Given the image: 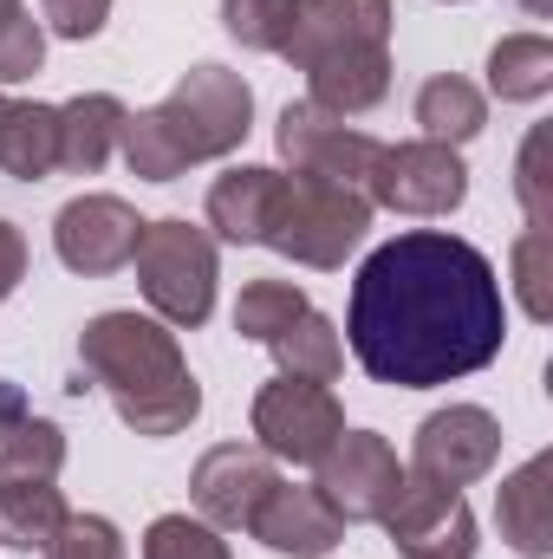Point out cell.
<instances>
[{
  "mask_svg": "<svg viewBox=\"0 0 553 559\" xmlns=\"http://www.w3.org/2000/svg\"><path fill=\"white\" fill-rule=\"evenodd\" d=\"M345 345L372 384L436 391L475 378L508 345V306L489 254L443 228H411L372 248L352 280Z\"/></svg>",
  "mask_w": 553,
  "mask_h": 559,
  "instance_id": "cell-1",
  "label": "cell"
},
{
  "mask_svg": "<svg viewBox=\"0 0 553 559\" xmlns=\"http://www.w3.org/2000/svg\"><path fill=\"white\" fill-rule=\"evenodd\" d=\"M79 358L105 384V397L118 404V417L131 423L138 436H150V442L183 436L189 423L202 417V384L189 378L183 345H176V332L163 319L98 312L79 332Z\"/></svg>",
  "mask_w": 553,
  "mask_h": 559,
  "instance_id": "cell-2",
  "label": "cell"
},
{
  "mask_svg": "<svg viewBox=\"0 0 553 559\" xmlns=\"http://www.w3.org/2000/svg\"><path fill=\"white\" fill-rule=\"evenodd\" d=\"M248 124H255L248 79L228 72V66H196L163 105L125 118L118 150H125L131 176H143V182H176L189 163H215V156L242 150Z\"/></svg>",
  "mask_w": 553,
  "mask_h": 559,
  "instance_id": "cell-3",
  "label": "cell"
},
{
  "mask_svg": "<svg viewBox=\"0 0 553 559\" xmlns=\"http://www.w3.org/2000/svg\"><path fill=\"white\" fill-rule=\"evenodd\" d=\"M365 228H372V195L339 189V182H313V176H280L261 248H274V254L299 261V267L332 274L365 241Z\"/></svg>",
  "mask_w": 553,
  "mask_h": 559,
  "instance_id": "cell-4",
  "label": "cell"
},
{
  "mask_svg": "<svg viewBox=\"0 0 553 559\" xmlns=\"http://www.w3.org/2000/svg\"><path fill=\"white\" fill-rule=\"evenodd\" d=\"M138 286L163 312V325H202L215 312V241L196 222H143L138 235Z\"/></svg>",
  "mask_w": 553,
  "mask_h": 559,
  "instance_id": "cell-5",
  "label": "cell"
},
{
  "mask_svg": "<svg viewBox=\"0 0 553 559\" xmlns=\"http://www.w3.org/2000/svg\"><path fill=\"white\" fill-rule=\"evenodd\" d=\"M280 156L293 163V176H313V182H339V189H372V169L385 156V143L352 131L345 118L319 111V105H286L280 111Z\"/></svg>",
  "mask_w": 553,
  "mask_h": 559,
  "instance_id": "cell-6",
  "label": "cell"
},
{
  "mask_svg": "<svg viewBox=\"0 0 553 559\" xmlns=\"http://www.w3.org/2000/svg\"><path fill=\"white\" fill-rule=\"evenodd\" d=\"M313 468H319L313 488L332 501L339 521H385V508H391L398 488H404V462H398V449H391L385 436H372V429H345Z\"/></svg>",
  "mask_w": 553,
  "mask_h": 559,
  "instance_id": "cell-7",
  "label": "cell"
},
{
  "mask_svg": "<svg viewBox=\"0 0 553 559\" xmlns=\"http://www.w3.org/2000/svg\"><path fill=\"white\" fill-rule=\"evenodd\" d=\"M255 436L274 462H319L339 436H345V411L326 384L306 378H274L255 397Z\"/></svg>",
  "mask_w": 553,
  "mask_h": 559,
  "instance_id": "cell-8",
  "label": "cell"
},
{
  "mask_svg": "<svg viewBox=\"0 0 553 559\" xmlns=\"http://www.w3.org/2000/svg\"><path fill=\"white\" fill-rule=\"evenodd\" d=\"M365 195L385 202V209H398V215H449L469 195V169H462V156L449 143H430V138L385 143Z\"/></svg>",
  "mask_w": 553,
  "mask_h": 559,
  "instance_id": "cell-9",
  "label": "cell"
},
{
  "mask_svg": "<svg viewBox=\"0 0 553 559\" xmlns=\"http://www.w3.org/2000/svg\"><path fill=\"white\" fill-rule=\"evenodd\" d=\"M495 455H502V423L482 404H449V411L416 423L411 475L436 481V488H469V481H482L495 468Z\"/></svg>",
  "mask_w": 553,
  "mask_h": 559,
  "instance_id": "cell-10",
  "label": "cell"
},
{
  "mask_svg": "<svg viewBox=\"0 0 553 559\" xmlns=\"http://www.w3.org/2000/svg\"><path fill=\"white\" fill-rule=\"evenodd\" d=\"M274 481H280V468L261 442H222V449H209L196 462L189 501H196V514L215 534H235V527H248L261 514V501L274 495Z\"/></svg>",
  "mask_w": 553,
  "mask_h": 559,
  "instance_id": "cell-11",
  "label": "cell"
},
{
  "mask_svg": "<svg viewBox=\"0 0 553 559\" xmlns=\"http://www.w3.org/2000/svg\"><path fill=\"white\" fill-rule=\"evenodd\" d=\"M385 534L404 559H475V514L456 488L404 475L398 501L385 508Z\"/></svg>",
  "mask_w": 553,
  "mask_h": 559,
  "instance_id": "cell-12",
  "label": "cell"
},
{
  "mask_svg": "<svg viewBox=\"0 0 553 559\" xmlns=\"http://www.w3.org/2000/svg\"><path fill=\"white\" fill-rule=\"evenodd\" d=\"M138 209L131 202H118V195H72L59 215H52V248H59V261L72 267V274H118V267H131V254H138Z\"/></svg>",
  "mask_w": 553,
  "mask_h": 559,
  "instance_id": "cell-13",
  "label": "cell"
},
{
  "mask_svg": "<svg viewBox=\"0 0 553 559\" xmlns=\"http://www.w3.org/2000/svg\"><path fill=\"white\" fill-rule=\"evenodd\" d=\"M378 46H391V0H299L280 59H293L306 72L319 59L378 52Z\"/></svg>",
  "mask_w": 553,
  "mask_h": 559,
  "instance_id": "cell-14",
  "label": "cell"
},
{
  "mask_svg": "<svg viewBox=\"0 0 553 559\" xmlns=\"http://www.w3.org/2000/svg\"><path fill=\"white\" fill-rule=\"evenodd\" d=\"M248 534L268 547V554L286 559H319L345 540V521L332 514V501L319 488H293V481H274V495L261 501V514L248 521Z\"/></svg>",
  "mask_w": 553,
  "mask_h": 559,
  "instance_id": "cell-15",
  "label": "cell"
},
{
  "mask_svg": "<svg viewBox=\"0 0 553 559\" xmlns=\"http://www.w3.org/2000/svg\"><path fill=\"white\" fill-rule=\"evenodd\" d=\"M495 521H502V540L521 559H548L553 554V455H528L502 495H495Z\"/></svg>",
  "mask_w": 553,
  "mask_h": 559,
  "instance_id": "cell-16",
  "label": "cell"
},
{
  "mask_svg": "<svg viewBox=\"0 0 553 559\" xmlns=\"http://www.w3.org/2000/svg\"><path fill=\"white\" fill-rule=\"evenodd\" d=\"M306 105H319V111H332V118H365V111H378L385 105V92H391V46H378V52H339V59H319V66H306Z\"/></svg>",
  "mask_w": 553,
  "mask_h": 559,
  "instance_id": "cell-17",
  "label": "cell"
},
{
  "mask_svg": "<svg viewBox=\"0 0 553 559\" xmlns=\"http://www.w3.org/2000/svg\"><path fill=\"white\" fill-rule=\"evenodd\" d=\"M66 468V436L52 417H33L13 384H0V481H52Z\"/></svg>",
  "mask_w": 553,
  "mask_h": 559,
  "instance_id": "cell-18",
  "label": "cell"
},
{
  "mask_svg": "<svg viewBox=\"0 0 553 559\" xmlns=\"http://www.w3.org/2000/svg\"><path fill=\"white\" fill-rule=\"evenodd\" d=\"M125 118H131V111H125L111 92H85V98L59 105V169L98 176V169L111 163L118 138H125Z\"/></svg>",
  "mask_w": 553,
  "mask_h": 559,
  "instance_id": "cell-19",
  "label": "cell"
},
{
  "mask_svg": "<svg viewBox=\"0 0 553 559\" xmlns=\"http://www.w3.org/2000/svg\"><path fill=\"white\" fill-rule=\"evenodd\" d=\"M274 189H280V169H261V163H242V169L215 176V189H209V228L222 241H235V248H261Z\"/></svg>",
  "mask_w": 553,
  "mask_h": 559,
  "instance_id": "cell-20",
  "label": "cell"
},
{
  "mask_svg": "<svg viewBox=\"0 0 553 559\" xmlns=\"http://www.w3.org/2000/svg\"><path fill=\"white\" fill-rule=\"evenodd\" d=\"M59 169V111L52 105H13L0 92V176L46 182Z\"/></svg>",
  "mask_w": 553,
  "mask_h": 559,
  "instance_id": "cell-21",
  "label": "cell"
},
{
  "mask_svg": "<svg viewBox=\"0 0 553 559\" xmlns=\"http://www.w3.org/2000/svg\"><path fill=\"white\" fill-rule=\"evenodd\" d=\"M66 527V495L52 481H0V547L46 554Z\"/></svg>",
  "mask_w": 553,
  "mask_h": 559,
  "instance_id": "cell-22",
  "label": "cell"
},
{
  "mask_svg": "<svg viewBox=\"0 0 553 559\" xmlns=\"http://www.w3.org/2000/svg\"><path fill=\"white\" fill-rule=\"evenodd\" d=\"M268 352L280 358V378H306V384H332L339 371H345V338H339V325L326 319V312H299L286 332L268 338Z\"/></svg>",
  "mask_w": 553,
  "mask_h": 559,
  "instance_id": "cell-23",
  "label": "cell"
},
{
  "mask_svg": "<svg viewBox=\"0 0 553 559\" xmlns=\"http://www.w3.org/2000/svg\"><path fill=\"white\" fill-rule=\"evenodd\" d=\"M416 124H423V138L430 143H469L482 138V124H489V98L469 85V79H456V72H443V79H430L423 92H416Z\"/></svg>",
  "mask_w": 553,
  "mask_h": 559,
  "instance_id": "cell-24",
  "label": "cell"
},
{
  "mask_svg": "<svg viewBox=\"0 0 553 559\" xmlns=\"http://www.w3.org/2000/svg\"><path fill=\"white\" fill-rule=\"evenodd\" d=\"M489 92L502 105H534L553 92V39L541 33H508L489 52Z\"/></svg>",
  "mask_w": 553,
  "mask_h": 559,
  "instance_id": "cell-25",
  "label": "cell"
},
{
  "mask_svg": "<svg viewBox=\"0 0 553 559\" xmlns=\"http://www.w3.org/2000/svg\"><path fill=\"white\" fill-rule=\"evenodd\" d=\"M299 312H306V293H299L293 280H248L242 299H235V332L255 338V345H268V338L286 332Z\"/></svg>",
  "mask_w": 553,
  "mask_h": 559,
  "instance_id": "cell-26",
  "label": "cell"
},
{
  "mask_svg": "<svg viewBox=\"0 0 553 559\" xmlns=\"http://www.w3.org/2000/svg\"><path fill=\"white\" fill-rule=\"evenodd\" d=\"M143 559H228V540H222L209 521L156 514V521H150V534H143Z\"/></svg>",
  "mask_w": 553,
  "mask_h": 559,
  "instance_id": "cell-27",
  "label": "cell"
},
{
  "mask_svg": "<svg viewBox=\"0 0 553 559\" xmlns=\"http://www.w3.org/2000/svg\"><path fill=\"white\" fill-rule=\"evenodd\" d=\"M293 7H299V0H222V20H228V33H235L242 46L280 52L286 33H293Z\"/></svg>",
  "mask_w": 553,
  "mask_h": 559,
  "instance_id": "cell-28",
  "label": "cell"
},
{
  "mask_svg": "<svg viewBox=\"0 0 553 559\" xmlns=\"http://www.w3.org/2000/svg\"><path fill=\"white\" fill-rule=\"evenodd\" d=\"M46 559H125V540L105 514H66V527L52 534Z\"/></svg>",
  "mask_w": 553,
  "mask_h": 559,
  "instance_id": "cell-29",
  "label": "cell"
},
{
  "mask_svg": "<svg viewBox=\"0 0 553 559\" xmlns=\"http://www.w3.org/2000/svg\"><path fill=\"white\" fill-rule=\"evenodd\" d=\"M46 66V26L33 13H20L7 33H0V85H20Z\"/></svg>",
  "mask_w": 553,
  "mask_h": 559,
  "instance_id": "cell-30",
  "label": "cell"
},
{
  "mask_svg": "<svg viewBox=\"0 0 553 559\" xmlns=\"http://www.w3.org/2000/svg\"><path fill=\"white\" fill-rule=\"evenodd\" d=\"M515 286H521V306L528 319H548L553 299H548V228H528L515 241Z\"/></svg>",
  "mask_w": 553,
  "mask_h": 559,
  "instance_id": "cell-31",
  "label": "cell"
},
{
  "mask_svg": "<svg viewBox=\"0 0 553 559\" xmlns=\"http://www.w3.org/2000/svg\"><path fill=\"white\" fill-rule=\"evenodd\" d=\"M39 13L59 39H98L111 20V0H39Z\"/></svg>",
  "mask_w": 553,
  "mask_h": 559,
  "instance_id": "cell-32",
  "label": "cell"
},
{
  "mask_svg": "<svg viewBox=\"0 0 553 559\" xmlns=\"http://www.w3.org/2000/svg\"><path fill=\"white\" fill-rule=\"evenodd\" d=\"M521 209H528V228H548V131L521 143Z\"/></svg>",
  "mask_w": 553,
  "mask_h": 559,
  "instance_id": "cell-33",
  "label": "cell"
},
{
  "mask_svg": "<svg viewBox=\"0 0 553 559\" xmlns=\"http://www.w3.org/2000/svg\"><path fill=\"white\" fill-rule=\"evenodd\" d=\"M26 280V235L13 222H0V306L13 299V286Z\"/></svg>",
  "mask_w": 553,
  "mask_h": 559,
  "instance_id": "cell-34",
  "label": "cell"
},
{
  "mask_svg": "<svg viewBox=\"0 0 553 559\" xmlns=\"http://www.w3.org/2000/svg\"><path fill=\"white\" fill-rule=\"evenodd\" d=\"M20 13H26V7H20V0H0V33H7V26H13V20H20Z\"/></svg>",
  "mask_w": 553,
  "mask_h": 559,
  "instance_id": "cell-35",
  "label": "cell"
},
{
  "mask_svg": "<svg viewBox=\"0 0 553 559\" xmlns=\"http://www.w3.org/2000/svg\"><path fill=\"white\" fill-rule=\"evenodd\" d=\"M521 7H528V13H553V0H521Z\"/></svg>",
  "mask_w": 553,
  "mask_h": 559,
  "instance_id": "cell-36",
  "label": "cell"
}]
</instances>
